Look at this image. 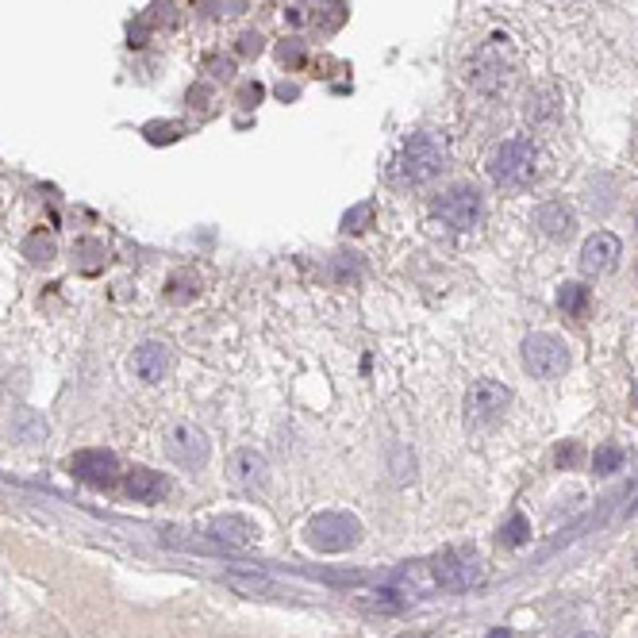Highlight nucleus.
I'll list each match as a JSON object with an SVG mask.
<instances>
[{"instance_id":"obj_29","label":"nucleus","mask_w":638,"mask_h":638,"mask_svg":"<svg viewBox=\"0 0 638 638\" xmlns=\"http://www.w3.org/2000/svg\"><path fill=\"white\" fill-rule=\"evenodd\" d=\"M635 404H638V385H635Z\"/></svg>"},{"instance_id":"obj_3","label":"nucleus","mask_w":638,"mask_h":638,"mask_svg":"<svg viewBox=\"0 0 638 638\" xmlns=\"http://www.w3.org/2000/svg\"><path fill=\"white\" fill-rule=\"evenodd\" d=\"M512 77V50H508V39H489L485 47L469 58L466 66V81L477 89V93H500Z\"/></svg>"},{"instance_id":"obj_8","label":"nucleus","mask_w":638,"mask_h":638,"mask_svg":"<svg viewBox=\"0 0 638 638\" xmlns=\"http://www.w3.org/2000/svg\"><path fill=\"white\" fill-rule=\"evenodd\" d=\"M162 446H166V454L173 462L185 469H200L208 462V454H212V442H208V435L200 431L197 423H170L166 435H162Z\"/></svg>"},{"instance_id":"obj_2","label":"nucleus","mask_w":638,"mask_h":638,"mask_svg":"<svg viewBox=\"0 0 638 638\" xmlns=\"http://www.w3.org/2000/svg\"><path fill=\"white\" fill-rule=\"evenodd\" d=\"M442 166H446V147H442L435 135H412L393 162V173L400 181H412V185H423L431 177H439Z\"/></svg>"},{"instance_id":"obj_27","label":"nucleus","mask_w":638,"mask_h":638,"mask_svg":"<svg viewBox=\"0 0 638 638\" xmlns=\"http://www.w3.org/2000/svg\"><path fill=\"white\" fill-rule=\"evenodd\" d=\"M489 638H512V635H508V631H492Z\"/></svg>"},{"instance_id":"obj_23","label":"nucleus","mask_w":638,"mask_h":638,"mask_svg":"<svg viewBox=\"0 0 638 638\" xmlns=\"http://www.w3.org/2000/svg\"><path fill=\"white\" fill-rule=\"evenodd\" d=\"M24 254L31 262H50L54 258V239L50 235H31L24 243Z\"/></svg>"},{"instance_id":"obj_25","label":"nucleus","mask_w":638,"mask_h":638,"mask_svg":"<svg viewBox=\"0 0 638 638\" xmlns=\"http://www.w3.org/2000/svg\"><path fill=\"white\" fill-rule=\"evenodd\" d=\"M577 462H581V446L577 442H569V446L558 450V466H577Z\"/></svg>"},{"instance_id":"obj_18","label":"nucleus","mask_w":638,"mask_h":638,"mask_svg":"<svg viewBox=\"0 0 638 638\" xmlns=\"http://www.w3.org/2000/svg\"><path fill=\"white\" fill-rule=\"evenodd\" d=\"M558 304H562L569 316H581V312L589 308V289L577 285V281H565L562 289H558Z\"/></svg>"},{"instance_id":"obj_28","label":"nucleus","mask_w":638,"mask_h":638,"mask_svg":"<svg viewBox=\"0 0 638 638\" xmlns=\"http://www.w3.org/2000/svg\"><path fill=\"white\" fill-rule=\"evenodd\" d=\"M400 638H431V635H400Z\"/></svg>"},{"instance_id":"obj_1","label":"nucleus","mask_w":638,"mask_h":638,"mask_svg":"<svg viewBox=\"0 0 638 638\" xmlns=\"http://www.w3.org/2000/svg\"><path fill=\"white\" fill-rule=\"evenodd\" d=\"M539 173V147L531 139H508L489 154V177L496 185H527Z\"/></svg>"},{"instance_id":"obj_14","label":"nucleus","mask_w":638,"mask_h":638,"mask_svg":"<svg viewBox=\"0 0 638 638\" xmlns=\"http://www.w3.org/2000/svg\"><path fill=\"white\" fill-rule=\"evenodd\" d=\"M123 492L139 504H158L170 496V477L166 473H154V469H131L127 481H123Z\"/></svg>"},{"instance_id":"obj_11","label":"nucleus","mask_w":638,"mask_h":638,"mask_svg":"<svg viewBox=\"0 0 638 638\" xmlns=\"http://www.w3.org/2000/svg\"><path fill=\"white\" fill-rule=\"evenodd\" d=\"M619 254H623V246H619L612 231H596L581 246V270L589 277H604V273H612L619 266Z\"/></svg>"},{"instance_id":"obj_4","label":"nucleus","mask_w":638,"mask_h":638,"mask_svg":"<svg viewBox=\"0 0 638 638\" xmlns=\"http://www.w3.org/2000/svg\"><path fill=\"white\" fill-rule=\"evenodd\" d=\"M362 542V523L346 512H323L308 523V546L319 554H343Z\"/></svg>"},{"instance_id":"obj_12","label":"nucleus","mask_w":638,"mask_h":638,"mask_svg":"<svg viewBox=\"0 0 638 638\" xmlns=\"http://www.w3.org/2000/svg\"><path fill=\"white\" fill-rule=\"evenodd\" d=\"M227 473H231V481H235L239 489H262L266 477H270V462H266L258 450L239 446V450L227 458Z\"/></svg>"},{"instance_id":"obj_20","label":"nucleus","mask_w":638,"mask_h":638,"mask_svg":"<svg viewBox=\"0 0 638 638\" xmlns=\"http://www.w3.org/2000/svg\"><path fill=\"white\" fill-rule=\"evenodd\" d=\"M619 466H623V450H619V446H600V450L592 454V469H596L600 477L615 473Z\"/></svg>"},{"instance_id":"obj_17","label":"nucleus","mask_w":638,"mask_h":638,"mask_svg":"<svg viewBox=\"0 0 638 638\" xmlns=\"http://www.w3.org/2000/svg\"><path fill=\"white\" fill-rule=\"evenodd\" d=\"M558 108H562V97H558V89H554V85L535 89V93L527 97V120H531V123L558 120Z\"/></svg>"},{"instance_id":"obj_10","label":"nucleus","mask_w":638,"mask_h":638,"mask_svg":"<svg viewBox=\"0 0 638 638\" xmlns=\"http://www.w3.org/2000/svg\"><path fill=\"white\" fill-rule=\"evenodd\" d=\"M70 469L85 485H112L120 477V458L112 450H104V446H93V450H77L70 458Z\"/></svg>"},{"instance_id":"obj_22","label":"nucleus","mask_w":638,"mask_h":638,"mask_svg":"<svg viewBox=\"0 0 638 638\" xmlns=\"http://www.w3.org/2000/svg\"><path fill=\"white\" fill-rule=\"evenodd\" d=\"M362 604H369V608H381V612H400V608H404V600H400V592H396V589L366 592V596H362Z\"/></svg>"},{"instance_id":"obj_16","label":"nucleus","mask_w":638,"mask_h":638,"mask_svg":"<svg viewBox=\"0 0 638 638\" xmlns=\"http://www.w3.org/2000/svg\"><path fill=\"white\" fill-rule=\"evenodd\" d=\"M131 369H135V377L139 381H147V385H158L162 377H166V369H170V350L166 343H139L135 346V358H131Z\"/></svg>"},{"instance_id":"obj_9","label":"nucleus","mask_w":638,"mask_h":638,"mask_svg":"<svg viewBox=\"0 0 638 638\" xmlns=\"http://www.w3.org/2000/svg\"><path fill=\"white\" fill-rule=\"evenodd\" d=\"M512 404V389L500 381H477L466 393V419L473 427H485L492 419H500Z\"/></svg>"},{"instance_id":"obj_30","label":"nucleus","mask_w":638,"mask_h":638,"mask_svg":"<svg viewBox=\"0 0 638 638\" xmlns=\"http://www.w3.org/2000/svg\"><path fill=\"white\" fill-rule=\"evenodd\" d=\"M581 638H596V635H581Z\"/></svg>"},{"instance_id":"obj_26","label":"nucleus","mask_w":638,"mask_h":638,"mask_svg":"<svg viewBox=\"0 0 638 638\" xmlns=\"http://www.w3.org/2000/svg\"><path fill=\"white\" fill-rule=\"evenodd\" d=\"M254 50H262V35H246L243 39V54H254Z\"/></svg>"},{"instance_id":"obj_13","label":"nucleus","mask_w":638,"mask_h":638,"mask_svg":"<svg viewBox=\"0 0 638 638\" xmlns=\"http://www.w3.org/2000/svg\"><path fill=\"white\" fill-rule=\"evenodd\" d=\"M208 539L231 546V550H250L258 542V527L246 516H220L208 523Z\"/></svg>"},{"instance_id":"obj_21","label":"nucleus","mask_w":638,"mask_h":638,"mask_svg":"<svg viewBox=\"0 0 638 638\" xmlns=\"http://www.w3.org/2000/svg\"><path fill=\"white\" fill-rule=\"evenodd\" d=\"M527 539H531V527H527V519L519 516V512L500 527V542L504 546H523Z\"/></svg>"},{"instance_id":"obj_6","label":"nucleus","mask_w":638,"mask_h":638,"mask_svg":"<svg viewBox=\"0 0 638 638\" xmlns=\"http://www.w3.org/2000/svg\"><path fill=\"white\" fill-rule=\"evenodd\" d=\"M523 369L531 377H542V381H554L569 369V346L550 335V331H535L523 339Z\"/></svg>"},{"instance_id":"obj_24","label":"nucleus","mask_w":638,"mask_h":638,"mask_svg":"<svg viewBox=\"0 0 638 638\" xmlns=\"http://www.w3.org/2000/svg\"><path fill=\"white\" fill-rule=\"evenodd\" d=\"M369 220H373V204H358L354 212H346L343 227H346V231H366Z\"/></svg>"},{"instance_id":"obj_5","label":"nucleus","mask_w":638,"mask_h":638,"mask_svg":"<svg viewBox=\"0 0 638 638\" xmlns=\"http://www.w3.org/2000/svg\"><path fill=\"white\" fill-rule=\"evenodd\" d=\"M431 577H435L439 589L466 592L485 581V565H481V558H477L473 550L454 546V550H446V554H439V558L431 562Z\"/></svg>"},{"instance_id":"obj_15","label":"nucleus","mask_w":638,"mask_h":638,"mask_svg":"<svg viewBox=\"0 0 638 638\" xmlns=\"http://www.w3.org/2000/svg\"><path fill=\"white\" fill-rule=\"evenodd\" d=\"M535 227H539L546 239H554V243H565L569 235H573V227H577V216L565 208L562 200H546L535 208Z\"/></svg>"},{"instance_id":"obj_19","label":"nucleus","mask_w":638,"mask_h":638,"mask_svg":"<svg viewBox=\"0 0 638 638\" xmlns=\"http://www.w3.org/2000/svg\"><path fill=\"white\" fill-rule=\"evenodd\" d=\"M200 293V281L193 273H177L170 277V285H166V296H170L173 304H185V300H193Z\"/></svg>"},{"instance_id":"obj_7","label":"nucleus","mask_w":638,"mask_h":638,"mask_svg":"<svg viewBox=\"0 0 638 638\" xmlns=\"http://www.w3.org/2000/svg\"><path fill=\"white\" fill-rule=\"evenodd\" d=\"M435 216L450 223L454 231H473L481 216H485V200L473 185H450L439 200H435Z\"/></svg>"}]
</instances>
